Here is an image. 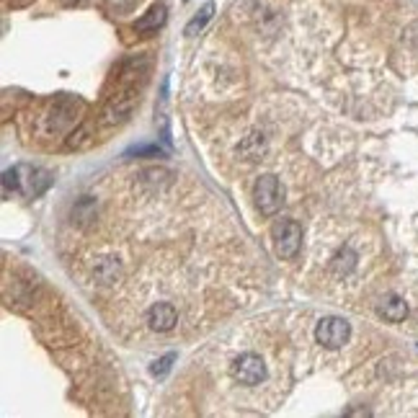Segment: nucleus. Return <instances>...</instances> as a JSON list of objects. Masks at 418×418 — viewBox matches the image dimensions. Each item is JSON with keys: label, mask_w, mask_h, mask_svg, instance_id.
Instances as JSON below:
<instances>
[{"label": "nucleus", "mask_w": 418, "mask_h": 418, "mask_svg": "<svg viewBox=\"0 0 418 418\" xmlns=\"http://www.w3.org/2000/svg\"><path fill=\"white\" fill-rule=\"evenodd\" d=\"M379 315L390 320V323H400L408 315V305L398 297V294H387L385 300L379 302Z\"/></svg>", "instance_id": "nucleus-7"}, {"label": "nucleus", "mask_w": 418, "mask_h": 418, "mask_svg": "<svg viewBox=\"0 0 418 418\" xmlns=\"http://www.w3.org/2000/svg\"><path fill=\"white\" fill-rule=\"evenodd\" d=\"M148 323H150L152 331L166 333L171 331L176 323H178V310L171 305V302H155L148 313Z\"/></svg>", "instance_id": "nucleus-5"}, {"label": "nucleus", "mask_w": 418, "mask_h": 418, "mask_svg": "<svg viewBox=\"0 0 418 418\" xmlns=\"http://www.w3.org/2000/svg\"><path fill=\"white\" fill-rule=\"evenodd\" d=\"M214 16V3H204L202 8H199V13L189 21V26H186V34L189 37H194V34H199L202 29H204L207 24H209V18Z\"/></svg>", "instance_id": "nucleus-8"}, {"label": "nucleus", "mask_w": 418, "mask_h": 418, "mask_svg": "<svg viewBox=\"0 0 418 418\" xmlns=\"http://www.w3.org/2000/svg\"><path fill=\"white\" fill-rule=\"evenodd\" d=\"M166 21H168V8L163 6V3H155L143 18H137L134 29H137L140 34H155L158 29L166 26Z\"/></svg>", "instance_id": "nucleus-6"}, {"label": "nucleus", "mask_w": 418, "mask_h": 418, "mask_svg": "<svg viewBox=\"0 0 418 418\" xmlns=\"http://www.w3.org/2000/svg\"><path fill=\"white\" fill-rule=\"evenodd\" d=\"M274 245L276 253L282 259L292 261L297 253H300L302 245V228L294 220H282L274 225Z\"/></svg>", "instance_id": "nucleus-1"}, {"label": "nucleus", "mask_w": 418, "mask_h": 418, "mask_svg": "<svg viewBox=\"0 0 418 418\" xmlns=\"http://www.w3.org/2000/svg\"><path fill=\"white\" fill-rule=\"evenodd\" d=\"M233 377L240 382V385H259L261 379L266 377V364L261 359L259 354H253V351H245L235 359L233 364Z\"/></svg>", "instance_id": "nucleus-3"}, {"label": "nucleus", "mask_w": 418, "mask_h": 418, "mask_svg": "<svg viewBox=\"0 0 418 418\" xmlns=\"http://www.w3.org/2000/svg\"><path fill=\"white\" fill-rule=\"evenodd\" d=\"M126 155H152V158H158L160 148H158V145H143V148H132V150L126 152Z\"/></svg>", "instance_id": "nucleus-11"}, {"label": "nucleus", "mask_w": 418, "mask_h": 418, "mask_svg": "<svg viewBox=\"0 0 418 418\" xmlns=\"http://www.w3.org/2000/svg\"><path fill=\"white\" fill-rule=\"evenodd\" d=\"M174 362H176V354H166L163 359H158V362L152 364V374L155 377H166L168 372H171V367H174Z\"/></svg>", "instance_id": "nucleus-10"}, {"label": "nucleus", "mask_w": 418, "mask_h": 418, "mask_svg": "<svg viewBox=\"0 0 418 418\" xmlns=\"http://www.w3.org/2000/svg\"><path fill=\"white\" fill-rule=\"evenodd\" d=\"M354 263H356V256H354V251H348V248H344V251L336 256V263L333 266L339 268L341 274H346V271H351L354 268Z\"/></svg>", "instance_id": "nucleus-9"}, {"label": "nucleus", "mask_w": 418, "mask_h": 418, "mask_svg": "<svg viewBox=\"0 0 418 418\" xmlns=\"http://www.w3.org/2000/svg\"><path fill=\"white\" fill-rule=\"evenodd\" d=\"M282 197H285V194H282V186H279V181H276L274 176H261L259 181H256V186H253L256 207H259V212L266 214V217L279 212Z\"/></svg>", "instance_id": "nucleus-2"}, {"label": "nucleus", "mask_w": 418, "mask_h": 418, "mask_svg": "<svg viewBox=\"0 0 418 418\" xmlns=\"http://www.w3.org/2000/svg\"><path fill=\"white\" fill-rule=\"evenodd\" d=\"M351 336V325L344 318H323L315 328V339L318 344H323L328 348H339L344 346Z\"/></svg>", "instance_id": "nucleus-4"}, {"label": "nucleus", "mask_w": 418, "mask_h": 418, "mask_svg": "<svg viewBox=\"0 0 418 418\" xmlns=\"http://www.w3.org/2000/svg\"><path fill=\"white\" fill-rule=\"evenodd\" d=\"M109 3L117 13H126V11H132L137 6V0H109Z\"/></svg>", "instance_id": "nucleus-12"}]
</instances>
